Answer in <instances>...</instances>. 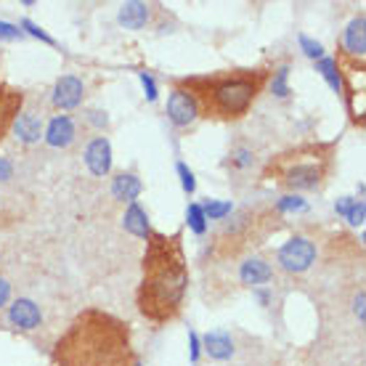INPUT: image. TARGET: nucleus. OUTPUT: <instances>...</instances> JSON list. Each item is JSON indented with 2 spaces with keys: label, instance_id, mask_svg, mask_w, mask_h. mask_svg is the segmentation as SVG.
Here are the masks:
<instances>
[{
  "label": "nucleus",
  "instance_id": "obj_1",
  "mask_svg": "<svg viewBox=\"0 0 366 366\" xmlns=\"http://www.w3.org/2000/svg\"><path fill=\"white\" fill-rule=\"evenodd\" d=\"M141 268L143 276L135 292L141 316L157 326L178 318L189 289V265L183 255L181 231L175 234L152 231L146 239Z\"/></svg>",
  "mask_w": 366,
  "mask_h": 366
},
{
  "label": "nucleus",
  "instance_id": "obj_2",
  "mask_svg": "<svg viewBox=\"0 0 366 366\" xmlns=\"http://www.w3.org/2000/svg\"><path fill=\"white\" fill-rule=\"evenodd\" d=\"M53 366H135L131 324L101 308H85L56 340Z\"/></svg>",
  "mask_w": 366,
  "mask_h": 366
},
{
  "label": "nucleus",
  "instance_id": "obj_3",
  "mask_svg": "<svg viewBox=\"0 0 366 366\" xmlns=\"http://www.w3.org/2000/svg\"><path fill=\"white\" fill-rule=\"evenodd\" d=\"M271 77L268 70H231L218 74L183 77L181 88L194 99L196 109L213 120H239L250 112Z\"/></svg>",
  "mask_w": 366,
  "mask_h": 366
},
{
  "label": "nucleus",
  "instance_id": "obj_4",
  "mask_svg": "<svg viewBox=\"0 0 366 366\" xmlns=\"http://www.w3.org/2000/svg\"><path fill=\"white\" fill-rule=\"evenodd\" d=\"M335 170V143H300L265 165L263 178H271L292 192L321 189Z\"/></svg>",
  "mask_w": 366,
  "mask_h": 366
},
{
  "label": "nucleus",
  "instance_id": "obj_5",
  "mask_svg": "<svg viewBox=\"0 0 366 366\" xmlns=\"http://www.w3.org/2000/svg\"><path fill=\"white\" fill-rule=\"evenodd\" d=\"M316 257V247L311 239H305V236H295V239H289V242L279 250V263L284 271L289 274H303L305 268H311Z\"/></svg>",
  "mask_w": 366,
  "mask_h": 366
},
{
  "label": "nucleus",
  "instance_id": "obj_6",
  "mask_svg": "<svg viewBox=\"0 0 366 366\" xmlns=\"http://www.w3.org/2000/svg\"><path fill=\"white\" fill-rule=\"evenodd\" d=\"M21 104H24V93L6 80H0V141L9 135L16 117L21 114Z\"/></svg>",
  "mask_w": 366,
  "mask_h": 366
},
{
  "label": "nucleus",
  "instance_id": "obj_7",
  "mask_svg": "<svg viewBox=\"0 0 366 366\" xmlns=\"http://www.w3.org/2000/svg\"><path fill=\"white\" fill-rule=\"evenodd\" d=\"M167 117H170L175 128H186V125H192L199 117L196 104H194V99L183 88H175L170 93V99H167Z\"/></svg>",
  "mask_w": 366,
  "mask_h": 366
},
{
  "label": "nucleus",
  "instance_id": "obj_8",
  "mask_svg": "<svg viewBox=\"0 0 366 366\" xmlns=\"http://www.w3.org/2000/svg\"><path fill=\"white\" fill-rule=\"evenodd\" d=\"M82 96H85V85H82L80 77H74V74H64V77L53 85L51 104L56 106V109H74V106L82 101Z\"/></svg>",
  "mask_w": 366,
  "mask_h": 366
},
{
  "label": "nucleus",
  "instance_id": "obj_9",
  "mask_svg": "<svg viewBox=\"0 0 366 366\" xmlns=\"http://www.w3.org/2000/svg\"><path fill=\"white\" fill-rule=\"evenodd\" d=\"M9 321L16 326V329H21V332H32V329H38V326L43 324V314H40V308L32 303V300L19 297V300H13V303H11Z\"/></svg>",
  "mask_w": 366,
  "mask_h": 366
},
{
  "label": "nucleus",
  "instance_id": "obj_10",
  "mask_svg": "<svg viewBox=\"0 0 366 366\" xmlns=\"http://www.w3.org/2000/svg\"><path fill=\"white\" fill-rule=\"evenodd\" d=\"M85 165L93 175H106L112 170V146L106 138H93L85 149Z\"/></svg>",
  "mask_w": 366,
  "mask_h": 366
},
{
  "label": "nucleus",
  "instance_id": "obj_11",
  "mask_svg": "<svg viewBox=\"0 0 366 366\" xmlns=\"http://www.w3.org/2000/svg\"><path fill=\"white\" fill-rule=\"evenodd\" d=\"M74 135H77V131H74L72 117H67V114H56V117L48 122L45 141H48V146H53V149H67V146L74 141Z\"/></svg>",
  "mask_w": 366,
  "mask_h": 366
},
{
  "label": "nucleus",
  "instance_id": "obj_12",
  "mask_svg": "<svg viewBox=\"0 0 366 366\" xmlns=\"http://www.w3.org/2000/svg\"><path fill=\"white\" fill-rule=\"evenodd\" d=\"M13 131L19 135L24 143H35L40 141V133H43V114L38 109H24V112L16 117L13 122Z\"/></svg>",
  "mask_w": 366,
  "mask_h": 366
},
{
  "label": "nucleus",
  "instance_id": "obj_13",
  "mask_svg": "<svg viewBox=\"0 0 366 366\" xmlns=\"http://www.w3.org/2000/svg\"><path fill=\"white\" fill-rule=\"evenodd\" d=\"M152 19V6L131 0V3H122L120 9V24L125 30H143Z\"/></svg>",
  "mask_w": 366,
  "mask_h": 366
},
{
  "label": "nucleus",
  "instance_id": "obj_14",
  "mask_svg": "<svg viewBox=\"0 0 366 366\" xmlns=\"http://www.w3.org/2000/svg\"><path fill=\"white\" fill-rule=\"evenodd\" d=\"M345 51L353 56V59H364L366 53V19L364 16H358L348 24L345 30Z\"/></svg>",
  "mask_w": 366,
  "mask_h": 366
},
{
  "label": "nucleus",
  "instance_id": "obj_15",
  "mask_svg": "<svg viewBox=\"0 0 366 366\" xmlns=\"http://www.w3.org/2000/svg\"><path fill=\"white\" fill-rule=\"evenodd\" d=\"M239 276H242V284L257 287V284H265V282L274 276V268L265 263V260H260V257H253V260H244L242 263Z\"/></svg>",
  "mask_w": 366,
  "mask_h": 366
},
{
  "label": "nucleus",
  "instance_id": "obj_16",
  "mask_svg": "<svg viewBox=\"0 0 366 366\" xmlns=\"http://www.w3.org/2000/svg\"><path fill=\"white\" fill-rule=\"evenodd\" d=\"M141 192H143V186L141 181H138V175H133V173L114 175V181H112L114 199H120V202H135V196Z\"/></svg>",
  "mask_w": 366,
  "mask_h": 366
},
{
  "label": "nucleus",
  "instance_id": "obj_17",
  "mask_svg": "<svg viewBox=\"0 0 366 366\" xmlns=\"http://www.w3.org/2000/svg\"><path fill=\"white\" fill-rule=\"evenodd\" d=\"M122 226H125V228H128L133 236H138V239H149V234H152L149 218H146V213H143V210L135 202H131V207H128V213H125V221H122Z\"/></svg>",
  "mask_w": 366,
  "mask_h": 366
},
{
  "label": "nucleus",
  "instance_id": "obj_18",
  "mask_svg": "<svg viewBox=\"0 0 366 366\" xmlns=\"http://www.w3.org/2000/svg\"><path fill=\"white\" fill-rule=\"evenodd\" d=\"M204 350H207L210 358L226 361V358L234 356V343H231V337L223 335V332H213V335L204 337Z\"/></svg>",
  "mask_w": 366,
  "mask_h": 366
},
{
  "label": "nucleus",
  "instance_id": "obj_19",
  "mask_svg": "<svg viewBox=\"0 0 366 366\" xmlns=\"http://www.w3.org/2000/svg\"><path fill=\"white\" fill-rule=\"evenodd\" d=\"M318 72L326 77V82L332 85V91L340 93L343 91V77H340V70H337L335 59H318Z\"/></svg>",
  "mask_w": 366,
  "mask_h": 366
},
{
  "label": "nucleus",
  "instance_id": "obj_20",
  "mask_svg": "<svg viewBox=\"0 0 366 366\" xmlns=\"http://www.w3.org/2000/svg\"><path fill=\"white\" fill-rule=\"evenodd\" d=\"M186 218H189V226H192L194 234H204V228H207V218H204V213H202V207H199V204H189Z\"/></svg>",
  "mask_w": 366,
  "mask_h": 366
},
{
  "label": "nucleus",
  "instance_id": "obj_21",
  "mask_svg": "<svg viewBox=\"0 0 366 366\" xmlns=\"http://www.w3.org/2000/svg\"><path fill=\"white\" fill-rule=\"evenodd\" d=\"M204 218H210V221H221L226 215L231 213V202H207L202 207Z\"/></svg>",
  "mask_w": 366,
  "mask_h": 366
},
{
  "label": "nucleus",
  "instance_id": "obj_22",
  "mask_svg": "<svg viewBox=\"0 0 366 366\" xmlns=\"http://www.w3.org/2000/svg\"><path fill=\"white\" fill-rule=\"evenodd\" d=\"M300 45H303L305 56H311V59H324V48H321V43L311 40L308 35H300Z\"/></svg>",
  "mask_w": 366,
  "mask_h": 366
},
{
  "label": "nucleus",
  "instance_id": "obj_23",
  "mask_svg": "<svg viewBox=\"0 0 366 366\" xmlns=\"http://www.w3.org/2000/svg\"><path fill=\"white\" fill-rule=\"evenodd\" d=\"M287 74H289V70H287V67H282V70L274 72V80H271V85H274V93H276V96H282V99H284L287 93H289V88H287Z\"/></svg>",
  "mask_w": 366,
  "mask_h": 366
},
{
  "label": "nucleus",
  "instance_id": "obj_24",
  "mask_svg": "<svg viewBox=\"0 0 366 366\" xmlns=\"http://www.w3.org/2000/svg\"><path fill=\"white\" fill-rule=\"evenodd\" d=\"M276 210H279V213H289V210H305V202L300 199V196H292V194H289V196H282V199H279Z\"/></svg>",
  "mask_w": 366,
  "mask_h": 366
},
{
  "label": "nucleus",
  "instance_id": "obj_25",
  "mask_svg": "<svg viewBox=\"0 0 366 366\" xmlns=\"http://www.w3.org/2000/svg\"><path fill=\"white\" fill-rule=\"evenodd\" d=\"M178 175H181L183 192H186V194H194V189H196V181H194V173L183 162H178Z\"/></svg>",
  "mask_w": 366,
  "mask_h": 366
},
{
  "label": "nucleus",
  "instance_id": "obj_26",
  "mask_svg": "<svg viewBox=\"0 0 366 366\" xmlns=\"http://www.w3.org/2000/svg\"><path fill=\"white\" fill-rule=\"evenodd\" d=\"M231 165H236V167H250V165H253V152L236 149V152L231 154Z\"/></svg>",
  "mask_w": 366,
  "mask_h": 366
},
{
  "label": "nucleus",
  "instance_id": "obj_27",
  "mask_svg": "<svg viewBox=\"0 0 366 366\" xmlns=\"http://www.w3.org/2000/svg\"><path fill=\"white\" fill-rule=\"evenodd\" d=\"M21 27H24V30L30 32L32 38H40L43 43H53V38H51V35H48V32H43L40 27H38V24H32L30 19H24V21H21Z\"/></svg>",
  "mask_w": 366,
  "mask_h": 366
},
{
  "label": "nucleus",
  "instance_id": "obj_28",
  "mask_svg": "<svg viewBox=\"0 0 366 366\" xmlns=\"http://www.w3.org/2000/svg\"><path fill=\"white\" fill-rule=\"evenodd\" d=\"M345 215H348V221H350L353 226H361V223H364V202H353Z\"/></svg>",
  "mask_w": 366,
  "mask_h": 366
},
{
  "label": "nucleus",
  "instance_id": "obj_29",
  "mask_svg": "<svg viewBox=\"0 0 366 366\" xmlns=\"http://www.w3.org/2000/svg\"><path fill=\"white\" fill-rule=\"evenodd\" d=\"M0 38L3 40H16V38H21V30L9 24V21H0Z\"/></svg>",
  "mask_w": 366,
  "mask_h": 366
},
{
  "label": "nucleus",
  "instance_id": "obj_30",
  "mask_svg": "<svg viewBox=\"0 0 366 366\" xmlns=\"http://www.w3.org/2000/svg\"><path fill=\"white\" fill-rule=\"evenodd\" d=\"M141 82H143V88H146V99H149V101H157V85H154L152 74L141 72Z\"/></svg>",
  "mask_w": 366,
  "mask_h": 366
},
{
  "label": "nucleus",
  "instance_id": "obj_31",
  "mask_svg": "<svg viewBox=\"0 0 366 366\" xmlns=\"http://www.w3.org/2000/svg\"><path fill=\"white\" fill-rule=\"evenodd\" d=\"M11 175H13V167H11V162L6 160V157H0V181H9Z\"/></svg>",
  "mask_w": 366,
  "mask_h": 366
},
{
  "label": "nucleus",
  "instance_id": "obj_32",
  "mask_svg": "<svg viewBox=\"0 0 366 366\" xmlns=\"http://www.w3.org/2000/svg\"><path fill=\"white\" fill-rule=\"evenodd\" d=\"M9 297H11V284L0 276V308L9 303Z\"/></svg>",
  "mask_w": 366,
  "mask_h": 366
},
{
  "label": "nucleus",
  "instance_id": "obj_33",
  "mask_svg": "<svg viewBox=\"0 0 366 366\" xmlns=\"http://www.w3.org/2000/svg\"><path fill=\"white\" fill-rule=\"evenodd\" d=\"M189 340H192V361H196V356H199V337H196V332H192Z\"/></svg>",
  "mask_w": 366,
  "mask_h": 366
},
{
  "label": "nucleus",
  "instance_id": "obj_34",
  "mask_svg": "<svg viewBox=\"0 0 366 366\" xmlns=\"http://www.w3.org/2000/svg\"><path fill=\"white\" fill-rule=\"evenodd\" d=\"M356 316H358V321H364V292H358V297H356Z\"/></svg>",
  "mask_w": 366,
  "mask_h": 366
},
{
  "label": "nucleus",
  "instance_id": "obj_35",
  "mask_svg": "<svg viewBox=\"0 0 366 366\" xmlns=\"http://www.w3.org/2000/svg\"><path fill=\"white\" fill-rule=\"evenodd\" d=\"M350 204H353V199H348V196H345V199H340V202H337V213L345 215L348 210H350Z\"/></svg>",
  "mask_w": 366,
  "mask_h": 366
},
{
  "label": "nucleus",
  "instance_id": "obj_36",
  "mask_svg": "<svg viewBox=\"0 0 366 366\" xmlns=\"http://www.w3.org/2000/svg\"><path fill=\"white\" fill-rule=\"evenodd\" d=\"M91 120L96 122V125H106V114H101V112H91Z\"/></svg>",
  "mask_w": 366,
  "mask_h": 366
}]
</instances>
